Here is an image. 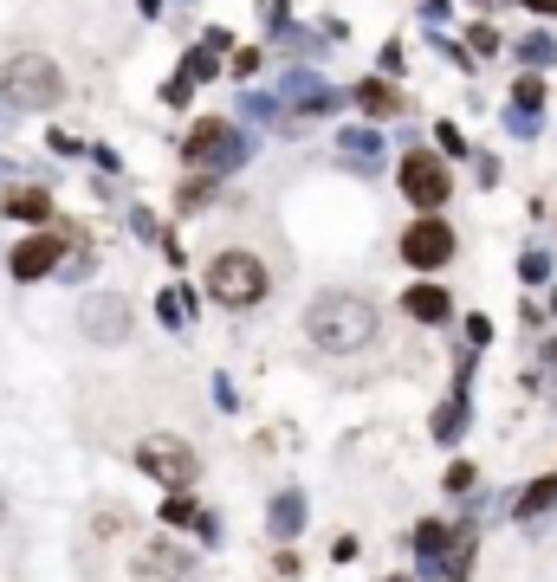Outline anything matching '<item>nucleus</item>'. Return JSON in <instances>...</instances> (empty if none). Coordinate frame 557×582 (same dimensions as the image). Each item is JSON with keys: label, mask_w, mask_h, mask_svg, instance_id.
I'll list each match as a JSON object with an SVG mask.
<instances>
[{"label": "nucleus", "mask_w": 557, "mask_h": 582, "mask_svg": "<svg viewBox=\"0 0 557 582\" xmlns=\"http://www.w3.org/2000/svg\"><path fill=\"white\" fill-rule=\"evenodd\" d=\"M305 330H311L318 350L350 356V350H370V343H376V311L363 298H350V291H331V298H318L305 311Z\"/></svg>", "instance_id": "nucleus-1"}, {"label": "nucleus", "mask_w": 557, "mask_h": 582, "mask_svg": "<svg viewBox=\"0 0 557 582\" xmlns=\"http://www.w3.org/2000/svg\"><path fill=\"white\" fill-rule=\"evenodd\" d=\"M0 91H7L13 110H52L65 97V78L52 59H39V52H26V59L7 65V78H0Z\"/></svg>", "instance_id": "nucleus-2"}, {"label": "nucleus", "mask_w": 557, "mask_h": 582, "mask_svg": "<svg viewBox=\"0 0 557 582\" xmlns=\"http://www.w3.org/2000/svg\"><path fill=\"white\" fill-rule=\"evenodd\" d=\"M208 291L221 304H234V311H240V304H260L266 298V266L253 253H221L208 266Z\"/></svg>", "instance_id": "nucleus-3"}, {"label": "nucleus", "mask_w": 557, "mask_h": 582, "mask_svg": "<svg viewBox=\"0 0 557 582\" xmlns=\"http://www.w3.org/2000/svg\"><path fill=\"white\" fill-rule=\"evenodd\" d=\"M137 466H143L149 479H162L169 492H188L195 473H201V460L188 453V440H175V434H149L143 447H137Z\"/></svg>", "instance_id": "nucleus-4"}, {"label": "nucleus", "mask_w": 557, "mask_h": 582, "mask_svg": "<svg viewBox=\"0 0 557 582\" xmlns=\"http://www.w3.org/2000/svg\"><path fill=\"white\" fill-rule=\"evenodd\" d=\"M182 156H188V162H201V169H240V162H247V143H240V130H234V123L201 117L195 130H188Z\"/></svg>", "instance_id": "nucleus-5"}, {"label": "nucleus", "mask_w": 557, "mask_h": 582, "mask_svg": "<svg viewBox=\"0 0 557 582\" xmlns=\"http://www.w3.org/2000/svg\"><path fill=\"white\" fill-rule=\"evenodd\" d=\"M396 182H402V194H409L415 207H441L447 194H454V182H447V169L428 156V149H409V156H402Z\"/></svg>", "instance_id": "nucleus-6"}, {"label": "nucleus", "mask_w": 557, "mask_h": 582, "mask_svg": "<svg viewBox=\"0 0 557 582\" xmlns=\"http://www.w3.org/2000/svg\"><path fill=\"white\" fill-rule=\"evenodd\" d=\"M402 259L421 272H434V266H447L454 259V233L441 227V220H415L409 233H402Z\"/></svg>", "instance_id": "nucleus-7"}, {"label": "nucleus", "mask_w": 557, "mask_h": 582, "mask_svg": "<svg viewBox=\"0 0 557 582\" xmlns=\"http://www.w3.org/2000/svg\"><path fill=\"white\" fill-rule=\"evenodd\" d=\"M59 246L65 240H52V233H33V240L13 246L7 272H13V279H46V272H59Z\"/></svg>", "instance_id": "nucleus-8"}, {"label": "nucleus", "mask_w": 557, "mask_h": 582, "mask_svg": "<svg viewBox=\"0 0 557 582\" xmlns=\"http://www.w3.org/2000/svg\"><path fill=\"white\" fill-rule=\"evenodd\" d=\"M130 570H137V582H182V576H188V550L162 537V544H149L143 557L130 563Z\"/></svg>", "instance_id": "nucleus-9"}, {"label": "nucleus", "mask_w": 557, "mask_h": 582, "mask_svg": "<svg viewBox=\"0 0 557 582\" xmlns=\"http://www.w3.org/2000/svg\"><path fill=\"white\" fill-rule=\"evenodd\" d=\"M85 330L98 343H124L130 337V304L124 298H91L85 304Z\"/></svg>", "instance_id": "nucleus-10"}, {"label": "nucleus", "mask_w": 557, "mask_h": 582, "mask_svg": "<svg viewBox=\"0 0 557 582\" xmlns=\"http://www.w3.org/2000/svg\"><path fill=\"white\" fill-rule=\"evenodd\" d=\"M357 104L370 110V117H396V110H409V97L389 85V78H363V85H357Z\"/></svg>", "instance_id": "nucleus-11"}, {"label": "nucleus", "mask_w": 557, "mask_h": 582, "mask_svg": "<svg viewBox=\"0 0 557 582\" xmlns=\"http://www.w3.org/2000/svg\"><path fill=\"white\" fill-rule=\"evenodd\" d=\"M409 317H421V324H447V311H454V304H447V291L441 285H409Z\"/></svg>", "instance_id": "nucleus-12"}, {"label": "nucleus", "mask_w": 557, "mask_h": 582, "mask_svg": "<svg viewBox=\"0 0 557 582\" xmlns=\"http://www.w3.org/2000/svg\"><path fill=\"white\" fill-rule=\"evenodd\" d=\"M266 524H273L279 544H285V537H298V524H305V498H298V492H279L273 511H266Z\"/></svg>", "instance_id": "nucleus-13"}, {"label": "nucleus", "mask_w": 557, "mask_h": 582, "mask_svg": "<svg viewBox=\"0 0 557 582\" xmlns=\"http://www.w3.org/2000/svg\"><path fill=\"white\" fill-rule=\"evenodd\" d=\"M337 143H344V156L357 162V169H376V162H383V136L376 130H344Z\"/></svg>", "instance_id": "nucleus-14"}, {"label": "nucleus", "mask_w": 557, "mask_h": 582, "mask_svg": "<svg viewBox=\"0 0 557 582\" xmlns=\"http://www.w3.org/2000/svg\"><path fill=\"white\" fill-rule=\"evenodd\" d=\"M473 544H480V537H473V524H467V531H447L441 576H467V570H473Z\"/></svg>", "instance_id": "nucleus-15"}, {"label": "nucleus", "mask_w": 557, "mask_h": 582, "mask_svg": "<svg viewBox=\"0 0 557 582\" xmlns=\"http://www.w3.org/2000/svg\"><path fill=\"white\" fill-rule=\"evenodd\" d=\"M7 214L13 220H52V194L46 188H13L7 194Z\"/></svg>", "instance_id": "nucleus-16"}, {"label": "nucleus", "mask_w": 557, "mask_h": 582, "mask_svg": "<svg viewBox=\"0 0 557 582\" xmlns=\"http://www.w3.org/2000/svg\"><path fill=\"white\" fill-rule=\"evenodd\" d=\"M467 421H473V408H467V395H454L441 414H434V440H460L467 434Z\"/></svg>", "instance_id": "nucleus-17"}, {"label": "nucleus", "mask_w": 557, "mask_h": 582, "mask_svg": "<svg viewBox=\"0 0 557 582\" xmlns=\"http://www.w3.org/2000/svg\"><path fill=\"white\" fill-rule=\"evenodd\" d=\"M415 550L428 563H421V570L428 576H441V550H447V524H415Z\"/></svg>", "instance_id": "nucleus-18"}, {"label": "nucleus", "mask_w": 557, "mask_h": 582, "mask_svg": "<svg viewBox=\"0 0 557 582\" xmlns=\"http://www.w3.org/2000/svg\"><path fill=\"white\" fill-rule=\"evenodd\" d=\"M188 311H195V304H188V291H182V285H169V291L156 298V317H162L169 330H182V324H188Z\"/></svg>", "instance_id": "nucleus-19"}, {"label": "nucleus", "mask_w": 557, "mask_h": 582, "mask_svg": "<svg viewBox=\"0 0 557 582\" xmlns=\"http://www.w3.org/2000/svg\"><path fill=\"white\" fill-rule=\"evenodd\" d=\"M557 505V473L551 479H538V485H525V492H519V511H525V518H538V511H551Z\"/></svg>", "instance_id": "nucleus-20"}, {"label": "nucleus", "mask_w": 557, "mask_h": 582, "mask_svg": "<svg viewBox=\"0 0 557 582\" xmlns=\"http://www.w3.org/2000/svg\"><path fill=\"white\" fill-rule=\"evenodd\" d=\"M162 518H169V524H201V511H195V498H188V492H169Z\"/></svg>", "instance_id": "nucleus-21"}, {"label": "nucleus", "mask_w": 557, "mask_h": 582, "mask_svg": "<svg viewBox=\"0 0 557 582\" xmlns=\"http://www.w3.org/2000/svg\"><path fill=\"white\" fill-rule=\"evenodd\" d=\"M519 279H525V285H545V279H551V253H525V259H519Z\"/></svg>", "instance_id": "nucleus-22"}, {"label": "nucleus", "mask_w": 557, "mask_h": 582, "mask_svg": "<svg viewBox=\"0 0 557 582\" xmlns=\"http://www.w3.org/2000/svg\"><path fill=\"white\" fill-rule=\"evenodd\" d=\"M182 78H188V85H195V78H214V52H208V46L188 52V59H182Z\"/></svg>", "instance_id": "nucleus-23"}, {"label": "nucleus", "mask_w": 557, "mask_h": 582, "mask_svg": "<svg viewBox=\"0 0 557 582\" xmlns=\"http://www.w3.org/2000/svg\"><path fill=\"white\" fill-rule=\"evenodd\" d=\"M208 201H214V182H208V175L182 188V214H195V207H208Z\"/></svg>", "instance_id": "nucleus-24"}, {"label": "nucleus", "mask_w": 557, "mask_h": 582, "mask_svg": "<svg viewBox=\"0 0 557 582\" xmlns=\"http://www.w3.org/2000/svg\"><path fill=\"white\" fill-rule=\"evenodd\" d=\"M467 485H473V466H467V460L447 466V492H467Z\"/></svg>", "instance_id": "nucleus-25"}, {"label": "nucleus", "mask_w": 557, "mask_h": 582, "mask_svg": "<svg viewBox=\"0 0 557 582\" xmlns=\"http://www.w3.org/2000/svg\"><path fill=\"white\" fill-rule=\"evenodd\" d=\"M467 39H473V52H499V33H493V26H473Z\"/></svg>", "instance_id": "nucleus-26"}, {"label": "nucleus", "mask_w": 557, "mask_h": 582, "mask_svg": "<svg viewBox=\"0 0 557 582\" xmlns=\"http://www.w3.org/2000/svg\"><path fill=\"white\" fill-rule=\"evenodd\" d=\"M188 91H195V85H188V78H182V72H175V78H169V85H162V97H169V104H188Z\"/></svg>", "instance_id": "nucleus-27"}, {"label": "nucleus", "mask_w": 557, "mask_h": 582, "mask_svg": "<svg viewBox=\"0 0 557 582\" xmlns=\"http://www.w3.org/2000/svg\"><path fill=\"white\" fill-rule=\"evenodd\" d=\"M525 7H532V13H557V0H525Z\"/></svg>", "instance_id": "nucleus-28"}, {"label": "nucleus", "mask_w": 557, "mask_h": 582, "mask_svg": "<svg viewBox=\"0 0 557 582\" xmlns=\"http://www.w3.org/2000/svg\"><path fill=\"white\" fill-rule=\"evenodd\" d=\"M7 175H13V162H0V182H7Z\"/></svg>", "instance_id": "nucleus-29"}, {"label": "nucleus", "mask_w": 557, "mask_h": 582, "mask_svg": "<svg viewBox=\"0 0 557 582\" xmlns=\"http://www.w3.org/2000/svg\"><path fill=\"white\" fill-rule=\"evenodd\" d=\"M551 363H557V337H551Z\"/></svg>", "instance_id": "nucleus-30"}, {"label": "nucleus", "mask_w": 557, "mask_h": 582, "mask_svg": "<svg viewBox=\"0 0 557 582\" xmlns=\"http://www.w3.org/2000/svg\"><path fill=\"white\" fill-rule=\"evenodd\" d=\"M0 518H7V498H0Z\"/></svg>", "instance_id": "nucleus-31"}, {"label": "nucleus", "mask_w": 557, "mask_h": 582, "mask_svg": "<svg viewBox=\"0 0 557 582\" xmlns=\"http://www.w3.org/2000/svg\"><path fill=\"white\" fill-rule=\"evenodd\" d=\"M551 311H557V291H551Z\"/></svg>", "instance_id": "nucleus-32"}, {"label": "nucleus", "mask_w": 557, "mask_h": 582, "mask_svg": "<svg viewBox=\"0 0 557 582\" xmlns=\"http://www.w3.org/2000/svg\"><path fill=\"white\" fill-rule=\"evenodd\" d=\"M389 582H409V576H389Z\"/></svg>", "instance_id": "nucleus-33"}]
</instances>
